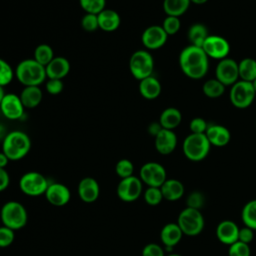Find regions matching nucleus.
Instances as JSON below:
<instances>
[{
	"label": "nucleus",
	"instance_id": "nucleus-1",
	"mask_svg": "<svg viewBox=\"0 0 256 256\" xmlns=\"http://www.w3.org/2000/svg\"><path fill=\"white\" fill-rule=\"evenodd\" d=\"M179 66L188 78L198 80L208 72L209 57L201 47L190 44L180 52Z\"/></svg>",
	"mask_w": 256,
	"mask_h": 256
},
{
	"label": "nucleus",
	"instance_id": "nucleus-2",
	"mask_svg": "<svg viewBox=\"0 0 256 256\" xmlns=\"http://www.w3.org/2000/svg\"><path fill=\"white\" fill-rule=\"evenodd\" d=\"M30 137L23 131L13 130L8 132L2 141V152L9 160L17 161L24 158L30 151Z\"/></svg>",
	"mask_w": 256,
	"mask_h": 256
},
{
	"label": "nucleus",
	"instance_id": "nucleus-3",
	"mask_svg": "<svg viewBox=\"0 0 256 256\" xmlns=\"http://www.w3.org/2000/svg\"><path fill=\"white\" fill-rule=\"evenodd\" d=\"M17 80L25 86H40L47 78L45 66L34 58L24 59L18 63L15 69Z\"/></svg>",
	"mask_w": 256,
	"mask_h": 256
},
{
	"label": "nucleus",
	"instance_id": "nucleus-4",
	"mask_svg": "<svg viewBox=\"0 0 256 256\" xmlns=\"http://www.w3.org/2000/svg\"><path fill=\"white\" fill-rule=\"evenodd\" d=\"M211 144L205 134L190 133L183 141L182 150L185 157L198 162L205 159L210 152Z\"/></svg>",
	"mask_w": 256,
	"mask_h": 256
},
{
	"label": "nucleus",
	"instance_id": "nucleus-5",
	"mask_svg": "<svg viewBox=\"0 0 256 256\" xmlns=\"http://www.w3.org/2000/svg\"><path fill=\"white\" fill-rule=\"evenodd\" d=\"M0 218L4 226L15 231L23 228L27 224L28 214L21 203L8 201L1 208Z\"/></svg>",
	"mask_w": 256,
	"mask_h": 256
},
{
	"label": "nucleus",
	"instance_id": "nucleus-6",
	"mask_svg": "<svg viewBox=\"0 0 256 256\" xmlns=\"http://www.w3.org/2000/svg\"><path fill=\"white\" fill-rule=\"evenodd\" d=\"M204 217L200 210L186 207L184 208L177 219V224L184 235L196 236L199 235L204 228Z\"/></svg>",
	"mask_w": 256,
	"mask_h": 256
},
{
	"label": "nucleus",
	"instance_id": "nucleus-7",
	"mask_svg": "<svg viewBox=\"0 0 256 256\" xmlns=\"http://www.w3.org/2000/svg\"><path fill=\"white\" fill-rule=\"evenodd\" d=\"M129 70L137 80H142L152 75L154 70V59L148 50H137L129 59Z\"/></svg>",
	"mask_w": 256,
	"mask_h": 256
},
{
	"label": "nucleus",
	"instance_id": "nucleus-8",
	"mask_svg": "<svg viewBox=\"0 0 256 256\" xmlns=\"http://www.w3.org/2000/svg\"><path fill=\"white\" fill-rule=\"evenodd\" d=\"M256 92L251 82L238 80L231 86L229 99L231 104L239 109L248 108L254 101Z\"/></svg>",
	"mask_w": 256,
	"mask_h": 256
},
{
	"label": "nucleus",
	"instance_id": "nucleus-9",
	"mask_svg": "<svg viewBox=\"0 0 256 256\" xmlns=\"http://www.w3.org/2000/svg\"><path fill=\"white\" fill-rule=\"evenodd\" d=\"M49 184L46 177L36 171L23 174L19 180L21 191L28 196H40L45 194Z\"/></svg>",
	"mask_w": 256,
	"mask_h": 256
},
{
	"label": "nucleus",
	"instance_id": "nucleus-10",
	"mask_svg": "<svg viewBox=\"0 0 256 256\" xmlns=\"http://www.w3.org/2000/svg\"><path fill=\"white\" fill-rule=\"evenodd\" d=\"M139 178L148 187H161L167 179V174L160 163L147 162L140 168Z\"/></svg>",
	"mask_w": 256,
	"mask_h": 256
},
{
	"label": "nucleus",
	"instance_id": "nucleus-11",
	"mask_svg": "<svg viewBox=\"0 0 256 256\" xmlns=\"http://www.w3.org/2000/svg\"><path fill=\"white\" fill-rule=\"evenodd\" d=\"M215 76L225 87L232 86L239 80L238 62L228 57L219 60L215 69Z\"/></svg>",
	"mask_w": 256,
	"mask_h": 256
},
{
	"label": "nucleus",
	"instance_id": "nucleus-12",
	"mask_svg": "<svg viewBox=\"0 0 256 256\" xmlns=\"http://www.w3.org/2000/svg\"><path fill=\"white\" fill-rule=\"evenodd\" d=\"M142 181L134 175L123 178L117 186V195L124 202H133L137 200L142 193Z\"/></svg>",
	"mask_w": 256,
	"mask_h": 256
},
{
	"label": "nucleus",
	"instance_id": "nucleus-13",
	"mask_svg": "<svg viewBox=\"0 0 256 256\" xmlns=\"http://www.w3.org/2000/svg\"><path fill=\"white\" fill-rule=\"evenodd\" d=\"M201 48L209 58L217 60L226 58L230 52L229 42L219 35H209Z\"/></svg>",
	"mask_w": 256,
	"mask_h": 256
},
{
	"label": "nucleus",
	"instance_id": "nucleus-14",
	"mask_svg": "<svg viewBox=\"0 0 256 256\" xmlns=\"http://www.w3.org/2000/svg\"><path fill=\"white\" fill-rule=\"evenodd\" d=\"M168 39V35L161 25L148 26L141 35V41L148 50H156L163 47Z\"/></svg>",
	"mask_w": 256,
	"mask_h": 256
},
{
	"label": "nucleus",
	"instance_id": "nucleus-15",
	"mask_svg": "<svg viewBox=\"0 0 256 256\" xmlns=\"http://www.w3.org/2000/svg\"><path fill=\"white\" fill-rule=\"evenodd\" d=\"M0 110L7 119L18 120L23 116L25 107L20 99V96L13 93H8L4 95L1 101Z\"/></svg>",
	"mask_w": 256,
	"mask_h": 256
},
{
	"label": "nucleus",
	"instance_id": "nucleus-16",
	"mask_svg": "<svg viewBox=\"0 0 256 256\" xmlns=\"http://www.w3.org/2000/svg\"><path fill=\"white\" fill-rule=\"evenodd\" d=\"M45 197L47 201L54 206H64L71 198V192L69 188L62 183H50L46 192Z\"/></svg>",
	"mask_w": 256,
	"mask_h": 256
},
{
	"label": "nucleus",
	"instance_id": "nucleus-17",
	"mask_svg": "<svg viewBox=\"0 0 256 256\" xmlns=\"http://www.w3.org/2000/svg\"><path fill=\"white\" fill-rule=\"evenodd\" d=\"M154 138L155 149L162 155L171 154L177 146V135L173 130L162 128Z\"/></svg>",
	"mask_w": 256,
	"mask_h": 256
},
{
	"label": "nucleus",
	"instance_id": "nucleus-18",
	"mask_svg": "<svg viewBox=\"0 0 256 256\" xmlns=\"http://www.w3.org/2000/svg\"><path fill=\"white\" fill-rule=\"evenodd\" d=\"M78 195L85 203L95 202L100 195V186L98 182L92 177L81 179L78 184Z\"/></svg>",
	"mask_w": 256,
	"mask_h": 256
},
{
	"label": "nucleus",
	"instance_id": "nucleus-19",
	"mask_svg": "<svg viewBox=\"0 0 256 256\" xmlns=\"http://www.w3.org/2000/svg\"><path fill=\"white\" fill-rule=\"evenodd\" d=\"M205 135L211 146L216 147H224L231 140V133L228 128L220 124H209Z\"/></svg>",
	"mask_w": 256,
	"mask_h": 256
},
{
	"label": "nucleus",
	"instance_id": "nucleus-20",
	"mask_svg": "<svg viewBox=\"0 0 256 256\" xmlns=\"http://www.w3.org/2000/svg\"><path fill=\"white\" fill-rule=\"evenodd\" d=\"M238 225L231 220L221 221L216 227V236L218 240L226 245H231L238 241Z\"/></svg>",
	"mask_w": 256,
	"mask_h": 256
},
{
	"label": "nucleus",
	"instance_id": "nucleus-21",
	"mask_svg": "<svg viewBox=\"0 0 256 256\" xmlns=\"http://www.w3.org/2000/svg\"><path fill=\"white\" fill-rule=\"evenodd\" d=\"M46 75L48 79H63L70 71V62L62 56L54 57L46 66Z\"/></svg>",
	"mask_w": 256,
	"mask_h": 256
},
{
	"label": "nucleus",
	"instance_id": "nucleus-22",
	"mask_svg": "<svg viewBox=\"0 0 256 256\" xmlns=\"http://www.w3.org/2000/svg\"><path fill=\"white\" fill-rule=\"evenodd\" d=\"M183 232L177 223L165 224L160 232V239L163 245L168 249L176 246L182 239Z\"/></svg>",
	"mask_w": 256,
	"mask_h": 256
},
{
	"label": "nucleus",
	"instance_id": "nucleus-23",
	"mask_svg": "<svg viewBox=\"0 0 256 256\" xmlns=\"http://www.w3.org/2000/svg\"><path fill=\"white\" fill-rule=\"evenodd\" d=\"M99 29L105 32H113L120 26L121 19L118 12L112 9H104L98 15Z\"/></svg>",
	"mask_w": 256,
	"mask_h": 256
},
{
	"label": "nucleus",
	"instance_id": "nucleus-24",
	"mask_svg": "<svg viewBox=\"0 0 256 256\" xmlns=\"http://www.w3.org/2000/svg\"><path fill=\"white\" fill-rule=\"evenodd\" d=\"M161 90L160 81L152 75L140 80L139 92L141 96L147 100L156 99L161 94Z\"/></svg>",
	"mask_w": 256,
	"mask_h": 256
},
{
	"label": "nucleus",
	"instance_id": "nucleus-25",
	"mask_svg": "<svg viewBox=\"0 0 256 256\" xmlns=\"http://www.w3.org/2000/svg\"><path fill=\"white\" fill-rule=\"evenodd\" d=\"M163 198L168 201H177L184 195L185 188L181 181L177 179H166L160 187Z\"/></svg>",
	"mask_w": 256,
	"mask_h": 256
},
{
	"label": "nucleus",
	"instance_id": "nucleus-26",
	"mask_svg": "<svg viewBox=\"0 0 256 256\" xmlns=\"http://www.w3.org/2000/svg\"><path fill=\"white\" fill-rule=\"evenodd\" d=\"M182 121V114L178 108L167 107L164 109L159 117V123L162 128L168 130H174Z\"/></svg>",
	"mask_w": 256,
	"mask_h": 256
},
{
	"label": "nucleus",
	"instance_id": "nucleus-27",
	"mask_svg": "<svg viewBox=\"0 0 256 256\" xmlns=\"http://www.w3.org/2000/svg\"><path fill=\"white\" fill-rule=\"evenodd\" d=\"M43 93L39 86H25L20 93V99L25 108H35L42 101Z\"/></svg>",
	"mask_w": 256,
	"mask_h": 256
},
{
	"label": "nucleus",
	"instance_id": "nucleus-28",
	"mask_svg": "<svg viewBox=\"0 0 256 256\" xmlns=\"http://www.w3.org/2000/svg\"><path fill=\"white\" fill-rule=\"evenodd\" d=\"M209 35L210 34L208 32L207 27L201 23H195L191 25L187 33L190 44L197 47H202L203 43L205 42Z\"/></svg>",
	"mask_w": 256,
	"mask_h": 256
},
{
	"label": "nucleus",
	"instance_id": "nucleus-29",
	"mask_svg": "<svg viewBox=\"0 0 256 256\" xmlns=\"http://www.w3.org/2000/svg\"><path fill=\"white\" fill-rule=\"evenodd\" d=\"M190 0H164L163 10L167 16L180 17L190 6Z\"/></svg>",
	"mask_w": 256,
	"mask_h": 256
},
{
	"label": "nucleus",
	"instance_id": "nucleus-30",
	"mask_svg": "<svg viewBox=\"0 0 256 256\" xmlns=\"http://www.w3.org/2000/svg\"><path fill=\"white\" fill-rule=\"evenodd\" d=\"M239 79L252 82L256 78V60L250 57L243 58L238 62Z\"/></svg>",
	"mask_w": 256,
	"mask_h": 256
},
{
	"label": "nucleus",
	"instance_id": "nucleus-31",
	"mask_svg": "<svg viewBox=\"0 0 256 256\" xmlns=\"http://www.w3.org/2000/svg\"><path fill=\"white\" fill-rule=\"evenodd\" d=\"M241 217L245 226L256 230V199L250 200L244 205Z\"/></svg>",
	"mask_w": 256,
	"mask_h": 256
},
{
	"label": "nucleus",
	"instance_id": "nucleus-32",
	"mask_svg": "<svg viewBox=\"0 0 256 256\" xmlns=\"http://www.w3.org/2000/svg\"><path fill=\"white\" fill-rule=\"evenodd\" d=\"M202 91L208 98H218L224 94L225 86L219 80L213 78L204 82Z\"/></svg>",
	"mask_w": 256,
	"mask_h": 256
},
{
	"label": "nucleus",
	"instance_id": "nucleus-33",
	"mask_svg": "<svg viewBox=\"0 0 256 256\" xmlns=\"http://www.w3.org/2000/svg\"><path fill=\"white\" fill-rule=\"evenodd\" d=\"M54 57V51L48 44H40L34 50V59L43 66H46Z\"/></svg>",
	"mask_w": 256,
	"mask_h": 256
},
{
	"label": "nucleus",
	"instance_id": "nucleus-34",
	"mask_svg": "<svg viewBox=\"0 0 256 256\" xmlns=\"http://www.w3.org/2000/svg\"><path fill=\"white\" fill-rule=\"evenodd\" d=\"M79 4L85 13L98 15L105 9L106 0H79Z\"/></svg>",
	"mask_w": 256,
	"mask_h": 256
},
{
	"label": "nucleus",
	"instance_id": "nucleus-35",
	"mask_svg": "<svg viewBox=\"0 0 256 256\" xmlns=\"http://www.w3.org/2000/svg\"><path fill=\"white\" fill-rule=\"evenodd\" d=\"M15 72L10 64L6 60L0 58V86L4 87L8 85L12 81Z\"/></svg>",
	"mask_w": 256,
	"mask_h": 256
},
{
	"label": "nucleus",
	"instance_id": "nucleus-36",
	"mask_svg": "<svg viewBox=\"0 0 256 256\" xmlns=\"http://www.w3.org/2000/svg\"><path fill=\"white\" fill-rule=\"evenodd\" d=\"M163 199L160 187H148L144 192V200L148 205L156 206L160 204Z\"/></svg>",
	"mask_w": 256,
	"mask_h": 256
},
{
	"label": "nucleus",
	"instance_id": "nucleus-37",
	"mask_svg": "<svg viewBox=\"0 0 256 256\" xmlns=\"http://www.w3.org/2000/svg\"><path fill=\"white\" fill-rule=\"evenodd\" d=\"M134 165L129 159H121L116 163L115 172L121 178H127L133 175Z\"/></svg>",
	"mask_w": 256,
	"mask_h": 256
},
{
	"label": "nucleus",
	"instance_id": "nucleus-38",
	"mask_svg": "<svg viewBox=\"0 0 256 256\" xmlns=\"http://www.w3.org/2000/svg\"><path fill=\"white\" fill-rule=\"evenodd\" d=\"M162 28L166 32L168 36L176 34L180 28H181V22L179 17L175 16H166L163 23H162Z\"/></svg>",
	"mask_w": 256,
	"mask_h": 256
},
{
	"label": "nucleus",
	"instance_id": "nucleus-39",
	"mask_svg": "<svg viewBox=\"0 0 256 256\" xmlns=\"http://www.w3.org/2000/svg\"><path fill=\"white\" fill-rule=\"evenodd\" d=\"M249 244L243 243L241 241H236L235 243L229 245L228 256H250Z\"/></svg>",
	"mask_w": 256,
	"mask_h": 256
},
{
	"label": "nucleus",
	"instance_id": "nucleus-40",
	"mask_svg": "<svg viewBox=\"0 0 256 256\" xmlns=\"http://www.w3.org/2000/svg\"><path fill=\"white\" fill-rule=\"evenodd\" d=\"M81 27L87 32H93L99 29L97 15L85 13L81 19Z\"/></svg>",
	"mask_w": 256,
	"mask_h": 256
},
{
	"label": "nucleus",
	"instance_id": "nucleus-41",
	"mask_svg": "<svg viewBox=\"0 0 256 256\" xmlns=\"http://www.w3.org/2000/svg\"><path fill=\"white\" fill-rule=\"evenodd\" d=\"M205 202V198L204 195L199 192V191H194L192 193L189 194V196L187 197V207L190 208H194V209H198L200 210Z\"/></svg>",
	"mask_w": 256,
	"mask_h": 256
},
{
	"label": "nucleus",
	"instance_id": "nucleus-42",
	"mask_svg": "<svg viewBox=\"0 0 256 256\" xmlns=\"http://www.w3.org/2000/svg\"><path fill=\"white\" fill-rule=\"evenodd\" d=\"M15 238L14 230L6 227V226H1L0 227V247L5 248L10 246Z\"/></svg>",
	"mask_w": 256,
	"mask_h": 256
},
{
	"label": "nucleus",
	"instance_id": "nucleus-43",
	"mask_svg": "<svg viewBox=\"0 0 256 256\" xmlns=\"http://www.w3.org/2000/svg\"><path fill=\"white\" fill-rule=\"evenodd\" d=\"M208 123L201 117H195L193 118L190 123H189V129L191 133L195 134H205L207 128H208Z\"/></svg>",
	"mask_w": 256,
	"mask_h": 256
},
{
	"label": "nucleus",
	"instance_id": "nucleus-44",
	"mask_svg": "<svg viewBox=\"0 0 256 256\" xmlns=\"http://www.w3.org/2000/svg\"><path fill=\"white\" fill-rule=\"evenodd\" d=\"M46 91L51 95H58L62 92L64 85L61 79H48L45 85Z\"/></svg>",
	"mask_w": 256,
	"mask_h": 256
},
{
	"label": "nucleus",
	"instance_id": "nucleus-45",
	"mask_svg": "<svg viewBox=\"0 0 256 256\" xmlns=\"http://www.w3.org/2000/svg\"><path fill=\"white\" fill-rule=\"evenodd\" d=\"M142 256H165L163 248L156 243H149L142 249Z\"/></svg>",
	"mask_w": 256,
	"mask_h": 256
},
{
	"label": "nucleus",
	"instance_id": "nucleus-46",
	"mask_svg": "<svg viewBox=\"0 0 256 256\" xmlns=\"http://www.w3.org/2000/svg\"><path fill=\"white\" fill-rule=\"evenodd\" d=\"M253 239H254V230L253 229H251L247 226H244V227L239 229L238 241L249 244V243L252 242Z\"/></svg>",
	"mask_w": 256,
	"mask_h": 256
},
{
	"label": "nucleus",
	"instance_id": "nucleus-47",
	"mask_svg": "<svg viewBox=\"0 0 256 256\" xmlns=\"http://www.w3.org/2000/svg\"><path fill=\"white\" fill-rule=\"evenodd\" d=\"M10 182V178H9V174L8 172L5 170V168H1L0 167V192L5 190Z\"/></svg>",
	"mask_w": 256,
	"mask_h": 256
},
{
	"label": "nucleus",
	"instance_id": "nucleus-48",
	"mask_svg": "<svg viewBox=\"0 0 256 256\" xmlns=\"http://www.w3.org/2000/svg\"><path fill=\"white\" fill-rule=\"evenodd\" d=\"M161 129H162V127H161V125H160L159 122H153V123H151V124L148 126V132H149L152 136H154V137L160 132Z\"/></svg>",
	"mask_w": 256,
	"mask_h": 256
},
{
	"label": "nucleus",
	"instance_id": "nucleus-49",
	"mask_svg": "<svg viewBox=\"0 0 256 256\" xmlns=\"http://www.w3.org/2000/svg\"><path fill=\"white\" fill-rule=\"evenodd\" d=\"M9 161V158L4 154V152H0V167L5 168Z\"/></svg>",
	"mask_w": 256,
	"mask_h": 256
},
{
	"label": "nucleus",
	"instance_id": "nucleus-50",
	"mask_svg": "<svg viewBox=\"0 0 256 256\" xmlns=\"http://www.w3.org/2000/svg\"><path fill=\"white\" fill-rule=\"evenodd\" d=\"M7 133H8V132L6 131V127L0 123V140L3 141L4 138H5V136L7 135Z\"/></svg>",
	"mask_w": 256,
	"mask_h": 256
},
{
	"label": "nucleus",
	"instance_id": "nucleus-51",
	"mask_svg": "<svg viewBox=\"0 0 256 256\" xmlns=\"http://www.w3.org/2000/svg\"><path fill=\"white\" fill-rule=\"evenodd\" d=\"M208 0H190L191 3L193 4H196V5H202V4H205Z\"/></svg>",
	"mask_w": 256,
	"mask_h": 256
},
{
	"label": "nucleus",
	"instance_id": "nucleus-52",
	"mask_svg": "<svg viewBox=\"0 0 256 256\" xmlns=\"http://www.w3.org/2000/svg\"><path fill=\"white\" fill-rule=\"evenodd\" d=\"M6 93L4 92V89H3V87L2 86H0V104H1V101H2V99H3V97H4V95H5Z\"/></svg>",
	"mask_w": 256,
	"mask_h": 256
},
{
	"label": "nucleus",
	"instance_id": "nucleus-53",
	"mask_svg": "<svg viewBox=\"0 0 256 256\" xmlns=\"http://www.w3.org/2000/svg\"><path fill=\"white\" fill-rule=\"evenodd\" d=\"M252 83V85H253V88H254V90H255V92H256V78L251 82Z\"/></svg>",
	"mask_w": 256,
	"mask_h": 256
},
{
	"label": "nucleus",
	"instance_id": "nucleus-54",
	"mask_svg": "<svg viewBox=\"0 0 256 256\" xmlns=\"http://www.w3.org/2000/svg\"><path fill=\"white\" fill-rule=\"evenodd\" d=\"M165 256H181L180 254H176V253H172V254H168V255H165Z\"/></svg>",
	"mask_w": 256,
	"mask_h": 256
},
{
	"label": "nucleus",
	"instance_id": "nucleus-55",
	"mask_svg": "<svg viewBox=\"0 0 256 256\" xmlns=\"http://www.w3.org/2000/svg\"><path fill=\"white\" fill-rule=\"evenodd\" d=\"M255 126H256V123H255Z\"/></svg>",
	"mask_w": 256,
	"mask_h": 256
}]
</instances>
